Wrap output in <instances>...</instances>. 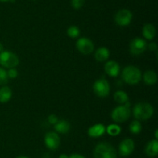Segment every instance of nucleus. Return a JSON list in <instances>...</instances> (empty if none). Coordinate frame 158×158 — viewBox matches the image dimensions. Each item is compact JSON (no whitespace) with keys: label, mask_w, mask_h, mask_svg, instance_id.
I'll list each match as a JSON object with an SVG mask.
<instances>
[{"label":"nucleus","mask_w":158,"mask_h":158,"mask_svg":"<svg viewBox=\"0 0 158 158\" xmlns=\"http://www.w3.org/2000/svg\"><path fill=\"white\" fill-rule=\"evenodd\" d=\"M154 107L146 102H140L134 106L133 110L134 117L137 120H147L154 114Z\"/></svg>","instance_id":"f257e3e1"},{"label":"nucleus","mask_w":158,"mask_h":158,"mask_svg":"<svg viewBox=\"0 0 158 158\" xmlns=\"http://www.w3.org/2000/svg\"><path fill=\"white\" fill-rule=\"evenodd\" d=\"M141 71L137 66H127L122 71V79L127 84H137L141 80Z\"/></svg>","instance_id":"f03ea898"},{"label":"nucleus","mask_w":158,"mask_h":158,"mask_svg":"<svg viewBox=\"0 0 158 158\" xmlns=\"http://www.w3.org/2000/svg\"><path fill=\"white\" fill-rule=\"evenodd\" d=\"M115 148L108 143H98L94 151V158H117Z\"/></svg>","instance_id":"7ed1b4c3"},{"label":"nucleus","mask_w":158,"mask_h":158,"mask_svg":"<svg viewBox=\"0 0 158 158\" xmlns=\"http://www.w3.org/2000/svg\"><path fill=\"white\" fill-rule=\"evenodd\" d=\"M19 63L18 56L10 51H2L0 52V65L2 67L12 69L16 67Z\"/></svg>","instance_id":"20e7f679"},{"label":"nucleus","mask_w":158,"mask_h":158,"mask_svg":"<svg viewBox=\"0 0 158 158\" xmlns=\"http://www.w3.org/2000/svg\"><path fill=\"white\" fill-rule=\"evenodd\" d=\"M131 114V108L125 105H121L113 110L111 113V118L114 122L123 123L130 118Z\"/></svg>","instance_id":"39448f33"},{"label":"nucleus","mask_w":158,"mask_h":158,"mask_svg":"<svg viewBox=\"0 0 158 158\" xmlns=\"http://www.w3.org/2000/svg\"><path fill=\"white\" fill-rule=\"evenodd\" d=\"M94 92L99 97H106L109 95L110 86L109 83L105 79H99L96 80L93 86Z\"/></svg>","instance_id":"423d86ee"},{"label":"nucleus","mask_w":158,"mask_h":158,"mask_svg":"<svg viewBox=\"0 0 158 158\" xmlns=\"http://www.w3.org/2000/svg\"><path fill=\"white\" fill-rule=\"evenodd\" d=\"M148 45L143 39L135 38L130 43V52L133 56H140L147 49Z\"/></svg>","instance_id":"0eeeda50"},{"label":"nucleus","mask_w":158,"mask_h":158,"mask_svg":"<svg viewBox=\"0 0 158 158\" xmlns=\"http://www.w3.org/2000/svg\"><path fill=\"white\" fill-rule=\"evenodd\" d=\"M77 50L83 55H89L94 51V45L90 40L87 38H80L76 43Z\"/></svg>","instance_id":"6e6552de"},{"label":"nucleus","mask_w":158,"mask_h":158,"mask_svg":"<svg viewBox=\"0 0 158 158\" xmlns=\"http://www.w3.org/2000/svg\"><path fill=\"white\" fill-rule=\"evenodd\" d=\"M132 12L126 9H120L115 15V22L120 26H127L132 20Z\"/></svg>","instance_id":"1a4fd4ad"},{"label":"nucleus","mask_w":158,"mask_h":158,"mask_svg":"<svg viewBox=\"0 0 158 158\" xmlns=\"http://www.w3.org/2000/svg\"><path fill=\"white\" fill-rule=\"evenodd\" d=\"M44 143L46 148L51 151L58 149L60 145V138L58 134L55 132H49L46 134Z\"/></svg>","instance_id":"9d476101"},{"label":"nucleus","mask_w":158,"mask_h":158,"mask_svg":"<svg viewBox=\"0 0 158 158\" xmlns=\"http://www.w3.org/2000/svg\"><path fill=\"white\" fill-rule=\"evenodd\" d=\"M135 144L132 139L127 138L120 142L119 145V154L122 157H127L131 155L134 151Z\"/></svg>","instance_id":"9b49d317"},{"label":"nucleus","mask_w":158,"mask_h":158,"mask_svg":"<svg viewBox=\"0 0 158 158\" xmlns=\"http://www.w3.org/2000/svg\"><path fill=\"white\" fill-rule=\"evenodd\" d=\"M104 69L107 75H109L110 77H117L119 75V73H120V68L119 64L116 61H114V60L106 62L104 66Z\"/></svg>","instance_id":"f8f14e48"},{"label":"nucleus","mask_w":158,"mask_h":158,"mask_svg":"<svg viewBox=\"0 0 158 158\" xmlns=\"http://www.w3.org/2000/svg\"><path fill=\"white\" fill-rule=\"evenodd\" d=\"M105 132H106V127H104V125L101 124V123H97V124L89 127L87 133L88 135L90 137L97 138V137H100L103 135Z\"/></svg>","instance_id":"ddd939ff"},{"label":"nucleus","mask_w":158,"mask_h":158,"mask_svg":"<svg viewBox=\"0 0 158 158\" xmlns=\"http://www.w3.org/2000/svg\"><path fill=\"white\" fill-rule=\"evenodd\" d=\"M145 153L151 157H154L158 154V141L157 140H152L147 144L145 148Z\"/></svg>","instance_id":"4468645a"},{"label":"nucleus","mask_w":158,"mask_h":158,"mask_svg":"<svg viewBox=\"0 0 158 158\" xmlns=\"http://www.w3.org/2000/svg\"><path fill=\"white\" fill-rule=\"evenodd\" d=\"M110 56V51L106 47H100L97 49L95 52V57L96 60L100 63L106 61L109 59Z\"/></svg>","instance_id":"2eb2a0df"},{"label":"nucleus","mask_w":158,"mask_h":158,"mask_svg":"<svg viewBox=\"0 0 158 158\" xmlns=\"http://www.w3.org/2000/svg\"><path fill=\"white\" fill-rule=\"evenodd\" d=\"M143 35L147 40H151L154 38L156 35V29L154 25L151 23L145 24L143 27Z\"/></svg>","instance_id":"dca6fc26"},{"label":"nucleus","mask_w":158,"mask_h":158,"mask_svg":"<svg viewBox=\"0 0 158 158\" xmlns=\"http://www.w3.org/2000/svg\"><path fill=\"white\" fill-rule=\"evenodd\" d=\"M143 82H144L147 85L152 86V85L155 84L157 81V73L153 70L146 71V72L143 73Z\"/></svg>","instance_id":"f3484780"},{"label":"nucleus","mask_w":158,"mask_h":158,"mask_svg":"<svg viewBox=\"0 0 158 158\" xmlns=\"http://www.w3.org/2000/svg\"><path fill=\"white\" fill-rule=\"evenodd\" d=\"M12 89L9 86H3L0 88V103H7L12 98Z\"/></svg>","instance_id":"a211bd4d"},{"label":"nucleus","mask_w":158,"mask_h":158,"mask_svg":"<svg viewBox=\"0 0 158 158\" xmlns=\"http://www.w3.org/2000/svg\"><path fill=\"white\" fill-rule=\"evenodd\" d=\"M54 128L55 131L60 134H66L70 129V124L65 120H58V122L54 125Z\"/></svg>","instance_id":"6ab92c4d"},{"label":"nucleus","mask_w":158,"mask_h":158,"mask_svg":"<svg viewBox=\"0 0 158 158\" xmlns=\"http://www.w3.org/2000/svg\"><path fill=\"white\" fill-rule=\"evenodd\" d=\"M114 100L119 104H124L127 102L129 101V97L128 95L122 90H118L114 94Z\"/></svg>","instance_id":"aec40b11"},{"label":"nucleus","mask_w":158,"mask_h":158,"mask_svg":"<svg viewBox=\"0 0 158 158\" xmlns=\"http://www.w3.org/2000/svg\"><path fill=\"white\" fill-rule=\"evenodd\" d=\"M106 131L110 136H117L121 132V128L117 124H110L106 128Z\"/></svg>","instance_id":"412c9836"},{"label":"nucleus","mask_w":158,"mask_h":158,"mask_svg":"<svg viewBox=\"0 0 158 158\" xmlns=\"http://www.w3.org/2000/svg\"><path fill=\"white\" fill-rule=\"evenodd\" d=\"M142 125L138 120H134L130 124V131L134 134H137L141 131Z\"/></svg>","instance_id":"4be33fe9"},{"label":"nucleus","mask_w":158,"mask_h":158,"mask_svg":"<svg viewBox=\"0 0 158 158\" xmlns=\"http://www.w3.org/2000/svg\"><path fill=\"white\" fill-rule=\"evenodd\" d=\"M80 29L76 26H71L67 29V35L70 38H77L80 35Z\"/></svg>","instance_id":"5701e85b"},{"label":"nucleus","mask_w":158,"mask_h":158,"mask_svg":"<svg viewBox=\"0 0 158 158\" xmlns=\"http://www.w3.org/2000/svg\"><path fill=\"white\" fill-rule=\"evenodd\" d=\"M7 72L3 68L0 67V86H4L8 82Z\"/></svg>","instance_id":"b1692460"},{"label":"nucleus","mask_w":158,"mask_h":158,"mask_svg":"<svg viewBox=\"0 0 158 158\" xmlns=\"http://www.w3.org/2000/svg\"><path fill=\"white\" fill-rule=\"evenodd\" d=\"M84 5V0H71V6L75 9H80Z\"/></svg>","instance_id":"393cba45"},{"label":"nucleus","mask_w":158,"mask_h":158,"mask_svg":"<svg viewBox=\"0 0 158 158\" xmlns=\"http://www.w3.org/2000/svg\"><path fill=\"white\" fill-rule=\"evenodd\" d=\"M7 76H8V78L15 79V77L18 76V71H17L15 68L9 69V70L7 71Z\"/></svg>","instance_id":"a878e982"},{"label":"nucleus","mask_w":158,"mask_h":158,"mask_svg":"<svg viewBox=\"0 0 158 158\" xmlns=\"http://www.w3.org/2000/svg\"><path fill=\"white\" fill-rule=\"evenodd\" d=\"M58 117H57V116L55 115V114H50V115L48 117V122H49L50 124L55 125L56 123L58 122Z\"/></svg>","instance_id":"bb28decb"},{"label":"nucleus","mask_w":158,"mask_h":158,"mask_svg":"<svg viewBox=\"0 0 158 158\" xmlns=\"http://www.w3.org/2000/svg\"><path fill=\"white\" fill-rule=\"evenodd\" d=\"M148 49L151 51H156L157 49V43L153 42V43H151L149 45H148Z\"/></svg>","instance_id":"cd10ccee"},{"label":"nucleus","mask_w":158,"mask_h":158,"mask_svg":"<svg viewBox=\"0 0 158 158\" xmlns=\"http://www.w3.org/2000/svg\"><path fill=\"white\" fill-rule=\"evenodd\" d=\"M69 158H86L84 156L81 155V154H71L70 156H69Z\"/></svg>","instance_id":"c85d7f7f"},{"label":"nucleus","mask_w":158,"mask_h":158,"mask_svg":"<svg viewBox=\"0 0 158 158\" xmlns=\"http://www.w3.org/2000/svg\"><path fill=\"white\" fill-rule=\"evenodd\" d=\"M59 158H69V156L66 155V154H61V155H60Z\"/></svg>","instance_id":"c756f323"},{"label":"nucleus","mask_w":158,"mask_h":158,"mask_svg":"<svg viewBox=\"0 0 158 158\" xmlns=\"http://www.w3.org/2000/svg\"><path fill=\"white\" fill-rule=\"evenodd\" d=\"M2 51H4V46H3L2 43H0V52H2Z\"/></svg>","instance_id":"7c9ffc66"},{"label":"nucleus","mask_w":158,"mask_h":158,"mask_svg":"<svg viewBox=\"0 0 158 158\" xmlns=\"http://www.w3.org/2000/svg\"><path fill=\"white\" fill-rule=\"evenodd\" d=\"M155 137H156V140H157V138H158V131L157 130H156L155 131Z\"/></svg>","instance_id":"2f4dec72"},{"label":"nucleus","mask_w":158,"mask_h":158,"mask_svg":"<svg viewBox=\"0 0 158 158\" xmlns=\"http://www.w3.org/2000/svg\"><path fill=\"white\" fill-rule=\"evenodd\" d=\"M9 1H11V0H0V2H6Z\"/></svg>","instance_id":"473e14b6"},{"label":"nucleus","mask_w":158,"mask_h":158,"mask_svg":"<svg viewBox=\"0 0 158 158\" xmlns=\"http://www.w3.org/2000/svg\"><path fill=\"white\" fill-rule=\"evenodd\" d=\"M16 158H29V157H25V156H19V157H16Z\"/></svg>","instance_id":"72a5a7b5"}]
</instances>
